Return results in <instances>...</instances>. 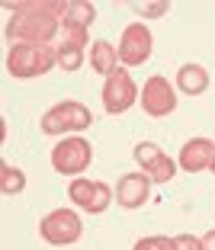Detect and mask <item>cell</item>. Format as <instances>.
Masks as SVG:
<instances>
[{
    "instance_id": "cell-1",
    "label": "cell",
    "mask_w": 215,
    "mask_h": 250,
    "mask_svg": "<svg viewBox=\"0 0 215 250\" xmlns=\"http://www.w3.org/2000/svg\"><path fill=\"white\" fill-rule=\"evenodd\" d=\"M10 20L3 26L13 45H52L61 29L64 0H20L10 3Z\"/></svg>"
},
{
    "instance_id": "cell-2",
    "label": "cell",
    "mask_w": 215,
    "mask_h": 250,
    "mask_svg": "<svg viewBox=\"0 0 215 250\" xmlns=\"http://www.w3.org/2000/svg\"><path fill=\"white\" fill-rule=\"evenodd\" d=\"M58 64V52L55 45H13L7 52V71L16 81H29V77H42Z\"/></svg>"
},
{
    "instance_id": "cell-3",
    "label": "cell",
    "mask_w": 215,
    "mask_h": 250,
    "mask_svg": "<svg viewBox=\"0 0 215 250\" xmlns=\"http://www.w3.org/2000/svg\"><path fill=\"white\" fill-rule=\"evenodd\" d=\"M90 125H93V116H90L87 106L77 103V100H64V103H55L45 112L39 128L45 135H74V132L90 128Z\"/></svg>"
},
{
    "instance_id": "cell-4",
    "label": "cell",
    "mask_w": 215,
    "mask_h": 250,
    "mask_svg": "<svg viewBox=\"0 0 215 250\" xmlns=\"http://www.w3.org/2000/svg\"><path fill=\"white\" fill-rule=\"evenodd\" d=\"M90 164H93V147L81 135H67L52 147V167L61 177H81Z\"/></svg>"
},
{
    "instance_id": "cell-5",
    "label": "cell",
    "mask_w": 215,
    "mask_h": 250,
    "mask_svg": "<svg viewBox=\"0 0 215 250\" xmlns=\"http://www.w3.org/2000/svg\"><path fill=\"white\" fill-rule=\"evenodd\" d=\"M39 234H42L45 244H52V247H71V244L81 241L84 221L74 208H55V212H48L39 221Z\"/></svg>"
},
{
    "instance_id": "cell-6",
    "label": "cell",
    "mask_w": 215,
    "mask_h": 250,
    "mask_svg": "<svg viewBox=\"0 0 215 250\" xmlns=\"http://www.w3.org/2000/svg\"><path fill=\"white\" fill-rule=\"evenodd\" d=\"M67 199L74 202L81 212L90 215H103L112 206V186L103 180H90V177H74L67 183Z\"/></svg>"
},
{
    "instance_id": "cell-7",
    "label": "cell",
    "mask_w": 215,
    "mask_h": 250,
    "mask_svg": "<svg viewBox=\"0 0 215 250\" xmlns=\"http://www.w3.org/2000/svg\"><path fill=\"white\" fill-rule=\"evenodd\" d=\"M138 83L132 81V74L126 71V67H119L112 77H106L103 90H100V100H103V109L109 112V116H122V112H129L135 103H138Z\"/></svg>"
},
{
    "instance_id": "cell-8",
    "label": "cell",
    "mask_w": 215,
    "mask_h": 250,
    "mask_svg": "<svg viewBox=\"0 0 215 250\" xmlns=\"http://www.w3.org/2000/svg\"><path fill=\"white\" fill-rule=\"evenodd\" d=\"M141 109L148 112L151 119H164L171 116L173 109H177V90H173V83L167 81V77H161V74H151L148 81L141 83Z\"/></svg>"
},
{
    "instance_id": "cell-9",
    "label": "cell",
    "mask_w": 215,
    "mask_h": 250,
    "mask_svg": "<svg viewBox=\"0 0 215 250\" xmlns=\"http://www.w3.org/2000/svg\"><path fill=\"white\" fill-rule=\"evenodd\" d=\"M151 48H154V36L145 22H132L126 26L122 39H119V64L122 67H141L151 58Z\"/></svg>"
},
{
    "instance_id": "cell-10",
    "label": "cell",
    "mask_w": 215,
    "mask_h": 250,
    "mask_svg": "<svg viewBox=\"0 0 215 250\" xmlns=\"http://www.w3.org/2000/svg\"><path fill=\"white\" fill-rule=\"evenodd\" d=\"M132 154H135V161H138L141 173H145L151 183H171V180L177 177V164L164 154L154 141H138Z\"/></svg>"
},
{
    "instance_id": "cell-11",
    "label": "cell",
    "mask_w": 215,
    "mask_h": 250,
    "mask_svg": "<svg viewBox=\"0 0 215 250\" xmlns=\"http://www.w3.org/2000/svg\"><path fill=\"white\" fill-rule=\"evenodd\" d=\"M180 170L186 173H202L215 167V141L212 138H190L180 147Z\"/></svg>"
},
{
    "instance_id": "cell-12",
    "label": "cell",
    "mask_w": 215,
    "mask_h": 250,
    "mask_svg": "<svg viewBox=\"0 0 215 250\" xmlns=\"http://www.w3.org/2000/svg\"><path fill=\"white\" fill-rule=\"evenodd\" d=\"M151 196V180L145 177V173H126V177H119L116 183V202L122 208H141L145 202H148Z\"/></svg>"
},
{
    "instance_id": "cell-13",
    "label": "cell",
    "mask_w": 215,
    "mask_h": 250,
    "mask_svg": "<svg viewBox=\"0 0 215 250\" xmlns=\"http://www.w3.org/2000/svg\"><path fill=\"white\" fill-rule=\"evenodd\" d=\"M97 20V7L87 0H64L61 10V32H87Z\"/></svg>"
},
{
    "instance_id": "cell-14",
    "label": "cell",
    "mask_w": 215,
    "mask_h": 250,
    "mask_svg": "<svg viewBox=\"0 0 215 250\" xmlns=\"http://www.w3.org/2000/svg\"><path fill=\"white\" fill-rule=\"evenodd\" d=\"M209 83H212V77H209V71L202 64H183L177 71V90L180 93H186V96H199V93H206L209 90Z\"/></svg>"
},
{
    "instance_id": "cell-15",
    "label": "cell",
    "mask_w": 215,
    "mask_h": 250,
    "mask_svg": "<svg viewBox=\"0 0 215 250\" xmlns=\"http://www.w3.org/2000/svg\"><path fill=\"white\" fill-rule=\"evenodd\" d=\"M90 67L103 77H112L119 71V48H112L106 39H97L90 45Z\"/></svg>"
},
{
    "instance_id": "cell-16",
    "label": "cell",
    "mask_w": 215,
    "mask_h": 250,
    "mask_svg": "<svg viewBox=\"0 0 215 250\" xmlns=\"http://www.w3.org/2000/svg\"><path fill=\"white\" fill-rule=\"evenodd\" d=\"M22 189H26V173L20 167L0 164V192L3 196H20Z\"/></svg>"
},
{
    "instance_id": "cell-17",
    "label": "cell",
    "mask_w": 215,
    "mask_h": 250,
    "mask_svg": "<svg viewBox=\"0 0 215 250\" xmlns=\"http://www.w3.org/2000/svg\"><path fill=\"white\" fill-rule=\"evenodd\" d=\"M55 52H58V67L61 71H81V64H84V48L81 45H71V42H61V45H55Z\"/></svg>"
},
{
    "instance_id": "cell-18",
    "label": "cell",
    "mask_w": 215,
    "mask_h": 250,
    "mask_svg": "<svg viewBox=\"0 0 215 250\" xmlns=\"http://www.w3.org/2000/svg\"><path fill=\"white\" fill-rule=\"evenodd\" d=\"M132 10L141 20H157V16L171 13V3H167V0H161V3H132Z\"/></svg>"
},
{
    "instance_id": "cell-19",
    "label": "cell",
    "mask_w": 215,
    "mask_h": 250,
    "mask_svg": "<svg viewBox=\"0 0 215 250\" xmlns=\"http://www.w3.org/2000/svg\"><path fill=\"white\" fill-rule=\"evenodd\" d=\"M132 250H177V247H173V237L154 234V237H141V241H135Z\"/></svg>"
},
{
    "instance_id": "cell-20",
    "label": "cell",
    "mask_w": 215,
    "mask_h": 250,
    "mask_svg": "<svg viewBox=\"0 0 215 250\" xmlns=\"http://www.w3.org/2000/svg\"><path fill=\"white\" fill-rule=\"evenodd\" d=\"M173 247H177V250H202V237L177 234V237H173Z\"/></svg>"
},
{
    "instance_id": "cell-21",
    "label": "cell",
    "mask_w": 215,
    "mask_h": 250,
    "mask_svg": "<svg viewBox=\"0 0 215 250\" xmlns=\"http://www.w3.org/2000/svg\"><path fill=\"white\" fill-rule=\"evenodd\" d=\"M202 250H215V231L202 234Z\"/></svg>"
},
{
    "instance_id": "cell-22",
    "label": "cell",
    "mask_w": 215,
    "mask_h": 250,
    "mask_svg": "<svg viewBox=\"0 0 215 250\" xmlns=\"http://www.w3.org/2000/svg\"><path fill=\"white\" fill-rule=\"evenodd\" d=\"M212 173H215V167H212Z\"/></svg>"
}]
</instances>
